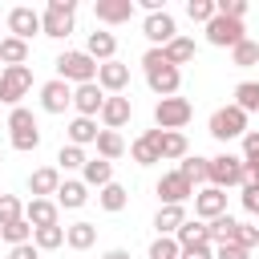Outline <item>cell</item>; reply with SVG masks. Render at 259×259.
<instances>
[{
    "instance_id": "cell-1",
    "label": "cell",
    "mask_w": 259,
    "mask_h": 259,
    "mask_svg": "<svg viewBox=\"0 0 259 259\" xmlns=\"http://www.w3.org/2000/svg\"><path fill=\"white\" fill-rule=\"evenodd\" d=\"M142 69H146V85H150L158 97H174V93H178L182 73L162 57V49H150V53L142 57Z\"/></svg>"
},
{
    "instance_id": "cell-2",
    "label": "cell",
    "mask_w": 259,
    "mask_h": 259,
    "mask_svg": "<svg viewBox=\"0 0 259 259\" xmlns=\"http://www.w3.org/2000/svg\"><path fill=\"white\" fill-rule=\"evenodd\" d=\"M57 77H61V81L89 85V81H97V61H93L85 49H69V53L57 57Z\"/></svg>"
},
{
    "instance_id": "cell-3",
    "label": "cell",
    "mask_w": 259,
    "mask_h": 259,
    "mask_svg": "<svg viewBox=\"0 0 259 259\" xmlns=\"http://www.w3.org/2000/svg\"><path fill=\"white\" fill-rule=\"evenodd\" d=\"M73 12H77L73 0H49L45 12H40V32L53 36V40L69 36V32H73Z\"/></svg>"
},
{
    "instance_id": "cell-4",
    "label": "cell",
    "mask_w": 259,
    "mask_h": 259,
    "mask_svg": "<svg viewBox=\"0 0 259 259\" xmlns=\"http://www.w3.org/2000/svg\"><path fill=\"white\" fill-rule=\"evenodd\" d=\"M247 134V113L239 105H223L210 113V138L219 142H231V138H243Z\"/></svg>"
},
{
    "instance_id": "cell-5",
    "label": "cell",
    "mask_w": 259,
    "mask_h": 259,
    "mask_svg": "<svg viewBox=\"0 0 259 259\" xmlns=\"http://www.w3.org/2000/svg\"><path fill=\"white\" fill-rule=\"evenodd\" d=\"M190 113H194V105H190L186 97H162V101L154 105L158 130H178V134H182V125L190 121Z\"/></svg>"
},
{
    "instance_id": "cell-6",
    "label": "cell",
    "mask_w": 259,
    "mask_h": 259,
    "mask_svg": "<svg viewBox=\"0 0 259 259\" xmlns=\"http://www.w3.org/2000/svg\"><path fill=\"white\" fill-rule=\"evenodd\" d=\"M28 89H32V69H28V65H12V69L0 73V101H4V105L16 109Z\"/></svg>"
},
{
    "instance_id": "cell-7",
    "label": "cell",
    "mask_w": 259,
    "mask_h": 259,
    "mask_svg": "<svg viewBox=\"0 0 259 259\" xmlns=\"http://www.w3.org/2000/svg\"><path fill=\"white\" fill-rule=\"evenodd\" d=\"M210 186H219V190H227V186H243L247 178H243V158L239 154H219V158H210V178H206Z\"/></svg>"
},
{
    "instance_id": "cell-8",
    "label": "cell",
    "mask_w": 259,
    "mask_h": 259,
    "mask_svg": "<svg viewBox=\"0 0 259 259\" xmlns=\"http://www.w3.org/2000/svg\"><path fill=\"white\" fill-rule=\"evenodd\" d=\"M206 40L219 45V49H235L243 40V20H231V16L214 12V20H206Z\"/></svg>"
},
{
    "instance_id": "cell-9",
    "label": "cell",
    "mask_w": 259,
    "mask_h": 259,
    "mask_svg": "<svg viewBox=\"0 0 259 259\" xmlns=\"http://www.w3.org/2000/svg\"><path fill=\"white\" fill-rule=\"evenodd\" d=\"M142 32H146V40H150L154 49H162V45H170V40L178 36V24H174V16L162 8V12H150V16H146Z\"/></svg>"
},
{
    "instance_id": "cell-10",
    "label": "cell",
    "mask_w": 259,
    "mask_h": 259,
    "mask_svg": "<svg viewBox=\"0 0 259 259\" xmlns=\"http://www.w3.org/2000/svg\"><path fill=\"white\" fill-rule=\"evenodd\" d=\"M158 198H162V206H182L186 198H194V186L178 170H170V174L158 178Z\"/></svg>"
},
{
    "instance_id": "cell-11",
    "label": "cell",
    "mask_w": 259,
    "mask_h": 259,
    "mask_svg": "<svg viewBox=\"0 0 259 259\" xmlns=\"http://www.w3.org/2000/svg\"><path fill=\"white\" fill-rule=\"evenodd\" d=\"M69 105H73V89H69V81L53 77V81L40 85V109H45V113H65Z\"/></svg>"
},
{
    "instance_id": "cell-12",
    "label": "cell",
    "mask_w": 259,
    "mask_h": 259,
    "mask_svg": "<svg viewBox=\"0 0 259 259\" xmlns=\"http://www.w3.org/2000/svg\"><path fill=\"white\" fill-rule=\"evenodd\" d=\"M194 214L198 219H219V214H227V190H219V186H202V190H194Z\"/></svg>"
},
{
    "instance_id": "cell-13",
    "label": "cell",
    "mask_w": 259,
    "mask_h": 259,
    "mask_svg": "<svg viewBox=\"0 0 259 259\" xmlns=\"http://www.w3.org/2000/svg\"><path fill=\"white\" fill-rule=\"evenodd\" d=\"M8 32H12L16 40H24V45H28V36H32V32H40V12H32L28 4H16V8L8 12Z\"/></svg>"
},
{
    "instance_id": "cell-14",
    "label": "cell",
    "mask_w": 259,
    "mask_h": 259,
    "mask_svg": "<svg viewBox=\"0 0 259 259\" xmlns=\"http://www.w3.org/2000/svg\"><path fill=\"white\" fill-rule=\"evenodd\" d=\"M101 105H105V93H101V85H97V81H89V85H77V89H73V109H77V117H97V113H101Z\"/></svg>"
},
{
    "instance_id": "cell-15",
    "label": "cell",
    "mask_w": 259,
    "mask_h": 259,
    "mask_svg": "<svg viewBox=\"0 0 259 259\" xmlns=\"http://www.w3.org/2000/svg\"><path fill=\"white\" fill-rule=\"evenodd\" d=\"M97 85H101V93H121L130 85V65H121V61L97 65Z\"/></svg>"
},
{
    "instance_id": "cell-16",
    "label": "cell",
    "mask_w": 259,
    "mask_h": 259,
    "mask_svg": "<svg viewBox=\"0 0 259 259\" xmlns=\"http://www.w3.org/2000/svg\"><path fill=\"white\" fill-rule=\"evenodd\" d=\"M130 113H134V105H130V97H121V93H109L105 105H101V121H105V130H121V125L130 121Z\"/></svg>"
},
{
    "instance_id": "cell-17",
    "label": "cell",
    "mask_w": 259,
    "mask_h": 259,
    "mask_svg": "<svg viewBox=\"0 0 259 259\" xmlns=\"http://www.w3.org/2000/svg\"><path fill=\"white\" fill-rule=\"evenodd\" d=\"M158 142H162V130H146V134H142V138L130 146V158H134L138 166H154V162H162Z\"/></svg>"
},
{
    "instance_id": "cell-18",
    "label": "cell",
    "mask_w": 259,
    "mask_h": 259,
    "mask_svg": "<svg viewBox=\"0 0 259 259\" xmlns=\"http://www.w3.org/2000/svg\"><path fill=\"white\" fill-rule=\"evenodd\" d=\"M93 16L101 24H125L134 16V0H97L93 4Z\"/></svg>"
},
{
    "instance_id": "cell-19",
    "label": "cell",
    "mask_w": 259,
    "mask_h": 259,
    "mask_svg": "<svg viewBox=\"0 0 259 259\" xmlns=\"http://www.w3.org/2000/svg\"><path fill=\"white\" fill-rule=\"evenodd\" d=\"M24 223H28L32 231L57 227V202H53V198H32V202L24 206Z\"/></svg>"
},
{
    "instance_id": "cell-20",
    "label": "cell",
    "mask_w": 259,
    "mask_h": 259,
    "mask_svg": "<svg viewBox=\"0 0 259 259\" xmlns=\"http://www.w3.org/2000/svg\"><path fill=\"white\" fill-rule=\"evenodd\" d=\"M57 186H61V170H57V166H40V170H32V178H28L32 198H49V194H57Z\"/></svg>"
},
{
    "instance_id": "cell-21",
    "label": "cell",
    "mask_w": 259,
    "mask_h": 259,
    "mask_svg": "<svg viewBox=\"0 0 259 259\" xmlns=\"http://www.w3.org/2000/svg\"><path fill=\"white\" fill-rule=\"evenodd\" d=\"M235 219L231 214H219V219H210L206 223V243H219V247H235Z\"/></svg>"
},
{
    "instance_id": "cell-22",
    "label": "cell",
    "mask_w": 259,
    "mask_h": 259,
    "mask_svg": "<svg viewBox=\"0 0 259 259\" xmlns=\"http://www.w3.org/2000/svg\"><path fill=\"white\" fill-rule=\"evenodd\" d=\"M85 53H89L97 65L113 61V53H117V40H113V32H89V45H85Z\"/></svg>"
},
{
    "instance_id": "cell-23",
    "label": "cell",
    "mask_w": 259,
    "mask_h": 259,
    "mask_svg": "<svg viewBox=\"0 0 259 259\" xmlns=\"http://www.w3.org/2000/svg\"><path fill=\"white\" fill-rule=\"evenodd\" d=\"M89 202V186L85 182H61L57 186V206H69V210H77V206H85Z\"/></svg>"
},
{
    "instance_id": "cell-24",
    "label": "cell",
    "mask_w": 259,
    "mask_h": 259,
    "mask_svg": "<svg viewBox=\"0 0 259 259\" xmlns=\"http://www.w3.org/2000/svg\"><path fill=\"white\" fill-rule=\"evenodd\" d=\"M81 174H85V186H109V182H113V162L89 158V162L81 166Z\"/></svg>"
},
{
    "instance_id": "cell-25",
    "label": "cell",
    "mask_w": 259,
    "mask_h": 259,
    "mask_svg": "<svg viewBox=\"0 0 259 259\" xmlns=\"http://www.w3.org/2000/svg\"><path fill=\"white\" fill-rule=\"evenodd\" d=\"M65 243L73 251H89L97 243V227L93 223H73V227H65Z\"/></svg>"
},
{
    "instance_id": "cell-26",
    "label": "cell",
    "mask_w": 259,
    "mask_h": 259,
    "mask_svg": "<svg viewBox=\"0 0 259 259\" xmlns=\"http://www.w3.org/2000/svg\"><path fill=\"white\" fill-rule=\"evenodd\" d=\"M162 57L178 69V65H186V61H194V40L190 36H174L170 45H162Z\"/></svg>"
},
{
    "instance_id": "cell-27",
    "label": "cell",
    "mask_w": 259,
    "mask_h": 259,
    "mask_svg": "<svg viewBox=\"0 0 259 259\" xmlns=\"http://www.w3.org/2000/svg\"><path fill=\"white\" fill-rule=\"evenodd\" d=\"M97 121L93 117H73L69 121V146H89V142H97Z\"/></svg>"
},
{
    "instance_id": "cell-28",
    "label": "cell",
    "mask_w": 259,
    "mask_h": 259,
    "mask_svg": "<svg viewBox=\"0 0 259 259\" xmlns=\"http://www.w3.org/2000/svg\"><path fill=\"white\" fill-rule=\"evenodd\" d=\"M178 174H182L190 186H198V182H206V178H210V158H198V154L190 158V154H186V158H182V166H178Z\"/></svg>"
},
{
    "instance_id": "cell-29",
    "label": "cell",
    "mask_w": 259,
    "mask_h": 259,
    "mask_svg": "<svg viewBox=\"0 0 259 259\" xmlns=\"http://www.w3.org/2000/svg\"><path fill=\"white\" fill-rule=\"evenodd\" d=\"M186 223V206H162L158 214H154V227H158V235H170L174 239V231Z\"/></svg>"
},
{
    "instance_id": "cell-30",
    "label": "cell",
    "mask_w": 259,
    "mask_h": 259,
    "mask_svg": "<svg viewBox=\"0 0 259 259\" xmlns=\"http://www.w3.org/2000/svg\"><path fill=\"white\" fill-rule=\"evenodd\" d=\"M28 61V45L16 40V36H0V65L12 69V65H24Z\"/></svg>"
},
{
    "instance_id": "cell-31",
    "label": "cell",
    "mask_w": 259,
    "mask_h": 259,
    "mask_svg": "<svg viewBox=\"0 0 259 259\" xmlns=\"http://www.w3.org/2000/svg\"><path fill=\"white\" fill-rule=\"evenodd\" d=\"M97 154H101L105 162L121 158V154H125V142H121V134H117V130H101V134H97Z\"/></svg>"
},
{
    "instance_id": "cell-32",
    "label": "cell",
    "mask_w": 259,
    "mask_h": 259,
    "mask_svg": "<svg viewBox=\"0 0 259 259\" xmlns=\"http://www.w3.org/2000/svg\"><path fill=\"white\" fill-rule=\"evenodd\" d=\"M97 202L109 210V214H117V210H125V202H130V194H125V186L121 182H109V186H101V194H97Z\"/></svg>"
},
{
    "instance_id": "cell-33",
    "label": "cell",
    "mask_w": 259,
    "mask_h": 259,
    "mask_svg": "<svg viewBox=\"0 0 259 259\" xmlns=\"http://www.w3.org/2000/svg\"><path fill=\"white\" fill-rule=\"evenodd\" d=\"M174 243H178V251L182 247H198V243H206V223H182L178 231H174Z\"/></svg>"
},
{
    "instance_id": "cell-34",
    "label": "cell",
    "mask_w": 259,
    "mask_h": 259,
    "mask_svg": "<svg viewBox=\"0 0 259 259\" xmlns=\"http://www.w3.org/2000/svg\"><path fill=\"white\" fill-rule=\"evenodd\" d=\"M158 154H162V158H186V134H178V130H162Z\"/></svg>"
},
{
    "instance_id": "cell-35",
    "label": "cell",
    "mask_w": 259,
    "mask_h": 259,
    "mask_svg": "<svg viewBox=\"0 0 259 259\" xmlns=\"http://www.w3.org/2000/svg\"><path fill=\"white\" fill-rule=\"evenodd\" d=\"M65 243V227L57 223V227H40V231H32V247L36 251H57Z\"/></svg>"
},
{
    "instance_id": "cell-36",
    "label": "cell",
    "mask_w": 259,
    "mask_h": 259,
    "mask_svg": "<svg viewBox=\"0 0 259 259\" xmlns=\"http://www.w3.org/2000/svg\"><path fill=\"white\" fill-rule=\"evenodd\" d=\"M235 105H239L243 113H259V81L235 85Z\"/></svg>"
},
{
    "instance_id": "cell-37",
    "label": "cell",
    "mask_w": 259,
    "mask_h": 259,
    "mask_svg": "<svg viewBox=\"0 0 259 259\" xmlns=\"http://www.w3.org/2000/svg\"><path fill=\"white\" fill-rule=\"evenodd\" d=\"M0 239H4L8 247H20V243H32V227H28L24 219H16V223H8V227H0Z\"/></svg>"
},
{
    "instance_id": "cell-38",
    "label": "cell",
    "mask_w": 259,
    "mask_h": 259,
    "mask_svg": "<svg viewBox=\"0 0 259 259\" xmlns=\"http://www.w3.org/2000/svg\"><path fill=\"white\" fill-rule=\"evenodd\" d=\"M231 61H235V69H251V65L259 61V45L243 36V40H239V45L231 49Z\"/></svg>"
},
{
    "instance_id": "cell-39",
    "label": "cell",
    "mask_w": 259,
    "mask_h": 259,
    "mask_svg": "<svg viewBox=\"0 0 259 259\" xmlns=\"http://www.w3.org/2000/svg\"><path fill=\"white\" fill-rule=\"evenodd\" d=\"M16 219H24L20 198H16V194H0V227H8V223H16Z\"/></svg>"
},
{
    "instance_id": "cell-40",
    "label": "cell",
    "mask_w": 259,
    "mask_h": 259,
    "mask_svg": "<svg viewBox=\"0 0 259 259\" xmlns=\"http://www.w3.org/2000/svg\"><path fill=\"white\" fill-rule=\"evenodd\" d=\"M8 130H12V134H24V130H36V117H32V109H24V105H16V109L8 113Z\"/></svg>"
},
{
    "instance_id": "cell-41",
    "label": "cell",
    "mask_w": 259,
    "mask_h": 259,
    "mask_svg": "<svg viewBox=\"0 0 259 259\" xmlns=\"http://www.w3.org/2000/svg\"><path fill=\"white\" fill-rule=\"evenodd\" d=\"M182 251H178V243L170 239V235H158L154 243H150V259H178Z\"/></svg>"
},
{
    "instance_id": "cell-42",
    "label": "cell",
    "mask_w": 259,
    "mask_h": 259,
    "mask_svg": "<svg viewBox=\"0 0 259 259\" xmlns=\"http://www.w3.org/2000/svg\"><path fill=\"white\" fill-rule=\"evenodd\" d=\"M186 16H190V20H198V24L214 20V0H190V4H186Z\"/></svg>"
},
{
    "instance_id": "cell-43",
    "label": "cell",
    "mask_w": 259,
    "mask_h": 259,
    "mask_svg": "<svg viewBox=\"0 0 259 259\" xmlns=\"http://www.w3.org/2000/svg\"><path fill=\"white\" fill-rule=\"evenodd\" d=\"M57 162H61L65 170H81V166H85L89 158L81 154V146H61V154H57Z\"/></svg>"
},
{
    "instance_id": "cell-44",
    "label": "cell",
    "mask_w": 259,
    "mask_h": 259,
    "mask_svg": "<svg viewBox=\"0 0 259 259\" xmlns=\"http://www.w3.org/2000/svg\"><path fill=\"white\" fill-rule=\"evenodd\" d=\"M235 247H243V251L259 247V227H247V223H239V227H235Z\"/></svg>"
},
{
    "instance_id": "cell-45",
    "label": "cell",
    "mask_w": 259,
    "mask_h": 259,
    "mask_svg": "<svg viewBox=\"0 0 259 259\" xmlns=\"http://www.w3.org/2000/svg\"><path fill=\"white\" fill-rule=\"evenodd\" d=\"M214 12H219V16H231V20H243L247 0H214Z\"/></svg>"
},
{
    "instance_id": "cell-46",
    "label": "cell",
    "mask_w": 259,
    "mask_h": 259,
    "mask_svg": "<svg viewBox=\"0 0 259 259\" xmlns=\"http://www.w3.org/2000/svg\"><path fill=\"white\" fill-rule=\"evenodd\" d=\"M36 146H40V130H24V134H12V150L28 154V150H36Z\"/></svg>"
},
{
    "instance_id": "cell-47",
    "label": "cell",
    "mask_w": 259,
    "mask_h": 259,
    "mask_svg": "<svg viewBox=\"0 0 259 259\" xmlns=\"http://www.w3.org/2000/svg\"><path fill=\"white\" fill-rule=\"evenodd\" d=\"M243 162H259V130L243 134Z\"/></svg>"
},
{
    "instance_id": "cell-48",
    "label": "cell",
    "mask_w": 259,
    "mask_h": 259,
    "mask_svg": "<svg viewBox=\"0 0 259 259\" xmlns=\"http://www.w3.org/2000/svg\"><path fill=\"white\" fill-rule=\"evenodd\" d=\"M243 206H247L251 214H259V186H251V182H243Z\"/></svg>"
},
{
    "instance_id": "cell-49",
    "label": "cell",
    "mask_w": 259,
    "mask_h": 259,
    "mask_svg": "<svg viewBox=\"0 0 259 259\" xmlns=\"http://www.w3.org/2000/svg\"><path fill=\"white\" fill-rule=\"evenodd\" d=\"M178 259H214V251H210V243H198V247H182Z\"/></svg>"
},
{
    "instance_id": "cell-50",
    "label": "cell",
    "mask_w": 259,
    "mask_h": 259,
    "mask_svg": "<svg viewBox=\"0 0 259 259\" xmlns=\"http://www.w3.org/2000/svg\"><path fill=\"white\" fill-rule=\"evenodd\" d=\"M8 259H40V251H36L32 243H20V247H12V251H8Z\"/></svg>"
},
{
    "instance_id": "cell-51",
    "label": "cell",
    "mask_w": 259,
    "mask_h": 259,
    "mask_svg": "<svg viewBox=\"0 0 259 259\" xmlns=\"http://www.w3.org/2000/svg\"><path fill=\"white\" fill-rule=\"evenodd\" d=\"M214 259H247V251H243V247H219Z\"/></svg>"
},
{
    "instance_id": "cell-52",
    "label": "cell",
    "mask_w": 259,
    "mask_h": 259,
    "mask_svg": "<svg viewBox=\"0 0 259 259\" xmlns=\"http://www.w3.org/2000/svg\"><path fill=\"white\" fill-rule=\"evenodd\" d=\"M101 259H130V251H121V247H113V251H105Z\"/></svg>"
},
{
    "instance_id": "cell-53",
    "label": "cell",
    "mask_w": 259,
    "mask_h": 259,
    "mask_svg": "<svg viewBox=\"0 0 259 259\" xmlns=\"http://www.w3.org/2000/svg\"><path fill=\"white\" fill-rule=\"evenodd\" d=\"M0 73H4V65H0Z\"/></svg>"
}]
</instances>
